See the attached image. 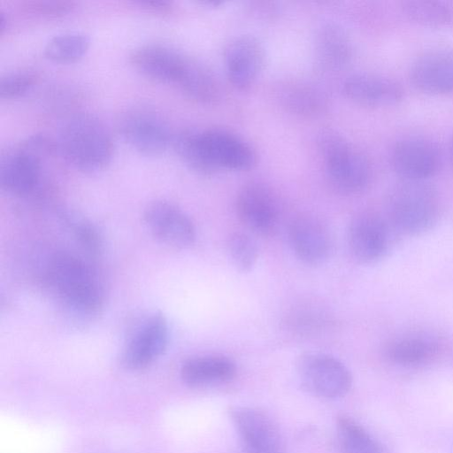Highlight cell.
I'll return each instance as SVG.
<instances>
[{"label": "cell", "instance_id": "12", "mask_svg": "<svg viewBox=\"0 0 453 453\" xmlns=\"http://www.w3.org/2000/svg\"><path fill=\"white\" fill-rule=\"evenodd\" d=\"M229 417L241 439L243 453H285L279 427L264 411L233 406Z\"/></svg>", "mask_w": 453, "mask_h": 453}, {"label": "cell", "instance_id": "31", "mask_svg": "<svg viewBox=\"0 0 453 453\" xmlns=\"http://www.w3.org/2000/svg\"><path fill=\"white\" fill-rule=\"evenodd\" d=\"M75 6V3L66 0H32L21 3L22 10L30 15L55 19L66 15Z\"/></svg>", "mask_w": 453, "mask_h": 453}, {"label": "cell", "instance_id": "10", "mask_svg": "<svg viewBox=\"0 0 453 453\" xmlns=\"http://www.w3.org/2000/svg\"><path fill=\"white\" fill-rule=\"evenodd\" d=\"M391 227L388 219L375 211H365L356 214L349 221L347 232L352 257L363 264L380 260L391 244Z\"/></svg>", "mask_w": 453, "mask_h": 453}, {"label": "cell", "instance_id": "35", "mask_svg": "<svg viewBox=\"0 0 453 453\" xmlns=\"http://www.w3.org/2000/svg\"><path fill=\"white\" fill-rule=\"evenodd\" d=\"M449 154H450V157H451V160L453 163V136H452L450 143H449Z\"/></svg>", "mask_w": 453, "mask_h": 453}, {"label": "cell", "instance_id": "15", "mask_svg": "<svg viewBox=\"0 0 453 453\" xmlns=\"http://www.w3.org/2000/svg\"><path fill=\"white\" fill-rule=\"evenodd\" d=\"M290 248L302 263L324 264L332 251V236L327 226L318 217L303 213L293 218L288 225Z\"/></svg>", "mask_w": 453, "mask_h": 453}, {"label": "cell", "instance_id": "13", "mask_svg": "<svg viewBox=\"0 0 453 453\" xmlns=\"http://www.w3.org/2000/svg\"><path fill=\"white\" fill-rule=\"evenodd\" d=\"M394 171L406 180H426L440 169L441 153L427 137L407 136L398 140L390 152Z\"/></svg>", "mask_w": 453, "mask_h": 453}, {"label": "cell", "instance_id": "30", "mask_svg": "<svg viewBox=\"0 0 453 453\" xmlns=\"http://www.w3.org/2000/svg\"><path fill=\"white\" fill-rule=\"evenodd\" d=\"M326 313L316 305H298L288 314V323L292 330L299 333H310L325 325Z\"/></svg>", "mask_w": 453, "mask_h": 453}, {"label": "cell", "instance_id": "2", "mask_svg": "<svg viewBox=\"0 0 453 453\" xmlns=\"http://www.w3.org/2000/svg\"><path fill=\"white\" fill-rule=\"evenodd\" d=\"M57 156L60 154L56 140L43 134L27 137L2 157V188L18 197L39 192L46 182L47 166Z\"/></svg>", "mask_w": 453, "mask_h": 453}, {"label": "cell", "instance_id": "4", "mask_svg": "<svg viewBox=\"0 0 453 453\" xmlns=\"http://www.w3.org/2000/svg\"><path fill=\"white\" fill-rule=\"evenodd\" d=\"M439 214L437 191L426 180H402L389 192L387 219L402 234L418 235L430 230Z\"/></svg>", "mask_w": 453, "mask_h": 453}, {"label": "cell", "instance_id": "33", "mask_svg": "<svg viewBox=\"0 0 453 453\" xmlns=\"http://www.w3.org/2000/svg\"><path fill=\"white\" fill-rule=\"evenodd\" d=\"M143 10L157 15H169L174 10L173 3L166 0H139L134 2Z\"/></svg>", "mask_w": 453, "mask_h": 453}, {"label": "cell", "instance_id": "25", "mask_svg": "<svg viewBox=\"0 0 453 453\" xmlns=\"http://www.w3.org/2000/svg\"><path fill=\"white\" fill-rule=\"evenodd\" d=\"M336 436L342 453H384L380 442L349 417L337 418Z\"/></svg>", "mask_w": 453, "mask_h": 453}, {"label": "cell", "instance_id": "29", "mask_svg": "<svg viewBox=\"0 0 453 453\" xmlns=\"http://www.w3.org/2000/svg\"><path fill=\"white\" fill-rule=\"evenodd\" d=\"M37 75L30 70H17L4 74L0 79V96L17 98L28 92L36 83Z\"/></svg>", "mask_w": 453, "mask_h": 453}, {"label": "cell", "instance_id": "6", "mask_svg": "<svg viewBox=\"0 0 453 453\" xmlns=\"http://www.w3.org/2000/svg\"><path fill=\"white\" fill-rule=\"evenodd\" d=\"M194 140L203 174H212L222 168L246 171L256 164L257 155L253 148L228 130L194 129Z\"/></svg>", "mask_w": 453, "mask_h": 453}, {"label": "cell", "instance_id": "11", "mask_svg": "<svg viewBox=\"0 0 453 453\" xmlns=\"http://www.w3.org/2000/svg\"><path fill=\"white\" fill-rule=\"evenodd\" d=\"M143 221L160 242L173 249H187L196 237V226L188 215L175 203L164 199L150 202L143 210Z\"/></svg>", "mask_w": 453, "mask_h": 453}, {"label": "cell", "instance_id": "16", "mask_svg": "<svg viewBox=\"0 0 453 453\" xmlns=\"http://www.w3.org/2000/svg\"><path fill=\"white\" fill-rule=\"evenodd\" d=\"M128 58L130 65L142 75L176 86L189 61L183 53L161 43L139 45L132 50Z\"/></svg>", "mask_w": 453, "mask_h": 453}, {"label": "cell", "instance_id": "20", "mask_svg": "<svg viewBox=\"0 0 453 453\" xmlns=\"http://www.w3.org/2000/svg\"><path fill=\"white\" fill-rule=\"evenodd\" d=\"M315 58L325 71L344 68L352 57V42L346 30L335 23L322 25L314 41Z\"/></svg>", "mask_w": 453, "mask_h": 453}, {"label": "cell", "instance_id": "23", "mask_svg": "<svg viewBox=\"0 0 453 453\" xmlns=\"http://www.w3.org/2000/svg\"><path fill=\"white\" fill-rule=\"evenodd\" d=\"M278 94L281 105L292 113L313 115L326 106V95L308 82L294 81L284 83Z\"/></svg>", "mask_w": 453, "mask_h": 453}, {"label": "cell", "instance_id": "27", "mask_svg": "<svg viewBox=\"0 0 453 453\" xmlns=\"http://www.w3.org/2000/svg\"><path fill=\"white\" fill-rule=\"evenodd\" d=\"M405 16L415 23L441 27L452 19V11L444 3L435 0H406L401 4Z\"/></svg>", "mask_w": 453, "mask_h": 453}, {"label": "cell", "instance_id": "7", "mask_svg": "<svg viewBox=\"0 0 453 453\" xmlns=\"http://www.w3.org/2000/svg\"><path fill=\"white\" fill-rule=\"evenodd\" d=\"M116 126L122 139L141 154L159 155L173 142L165 119L149 107L126 109L117 118Z\"/></svg>", "mask_w": 453, "mask_h": 453}, {"label": "cell", "instance_id": "14", "mask_svg": "<svg viewBox=\"0 0 453 453\" xmlns=\"http://www.w3.org/2000/svg\"><path fill=\"white\" fill-rule=\"evenodd\" d=\"M235 209L240 221L254 234L269 236L276 231L280 207L268 186L260 182L243 185L237 194Z\"/></svg>", "mask_w": 453, "mask_h": 453}, {"label": "cell", "instance_id": "3", "mask_svg": "<svg viewBox=\"0 0 453 453\" xmlns=\"http://www.w3.org/2000/svg\"><path fill=\"white\" fill-rule=\"evenodd\" d=\"M48 284L60 302L81 315H95L103 308L104 292L89 264L69 253H57L45 272Z\"/></svg>", "mask_w": 453, "mask_h": 453}, {"label": "cell", "instance_id": "32", "mask_svg": "<svg viewBox=\"0 0 453 453\" xmlns=\"http://www.w3.org/2000/svg\"><path fill=\"white\" fill-rule=\"evenodd\" d=\"M74 236L81 245L90 254L97 255L103 246L102 238L97 229L89 222L75 219L72 224Z\"/></svg>", "mask_w": 453, "mask_h": 453}, {"label": "cell", "instance_id": "21", "mask_svg": "<svg viewBox=\"0 0 453 453\" xmlns=\"http://www.w3.org/2000/svg\"><path fill=\"white\" fill-rule=\"evenodd\" d=\"M235 363L222 355H205L186 360L180 367L181 380L188 386L199 388L221 384L236 375Z\"/></svg>", "mask_w": 453, "mask_h": 453}, {"label": "cell", "instance_id": "22", "mask_svg": "<svg viewBox=\"0 0 453 453\" xmlns=\"http://www.w3.org/2000/svg\"><path fill=\"white\" fill-rule=\"evenodd\" d=\"M439 349L440 343L434 336L426 333H411L389 340L384 353L392 363L414 366L429 361Z\"/></svg>", "mask_w": 453, "mask_h": 453}, {"label": "cell", "instance_id": "18", "mask_svg": "<svg viewBox=\"0 0 453 453\" xmlns=\"http://www.w3.org/2000/svg\"><path fill=\"white\" fill-rule=\"evenodd\" d=\"M409 77L424 93L453 92V50L440 49L422 53L412 62Z\"/></svg>", "mask_w": 453, "mask_h": 453}, {"label": "cell", "instance_id": "34", "mask_svg": "<svg viewBox=\"0 0 453 453\" xmlns=\"http://www.w3.org/2000/svg\"><path fill=\"white\" fill-rule=\"evenodd\" d=\"M8 26V18L6 14L1 10L0 11V34L3 35Z\"/></svg>", "mask_w": 453, "mask_h": 453}, {"label": "cell", "instance_id": "28", "mask_svg": "<svg viewBox=\"0 0 453 453\" xmlns=\"http://www.w3.org/2000/svg\"><path fill=\"white\" fill-rule=\"evenodd\" d=\"M226 250L233 265L242 273L253 269L259 257L256 240L248 233L237 231L230 234Z\"/></svg>", "mask_w": 453, "mask_h": 453}, {"label": "cell", "instance_id": "1", "mask_svg": "<svg viewBox=\"0 0 453 453\" xmlns=\"http://www.w3.org/2000/svg\"><path fill=\"white\" fill-rule=\"evenodd\" d=\"M61 157L85 173L104 170L114 155V141L110 129L97 116L78 112L69 117L56 140Z\"/></svg>", "mask_w": 453, "mask_h": 453}, {"label": "cell", "instance_id": "24", "mask_svg": "<svg viewBox=\"0 0 453 453\" xmlns=\"http://www.w3.org/2000/svg\"><path fill=\"white\" fill-rule=\"evenodd\" d=\"M177 86L188 97L202 104L216 102L221 93L215 74L207 66L192 58Z\"/></svg>", "mask_w": 453, "mask_h": 453}, {"label": "cell", "instance_id": "9", "mask_svg": "<svg viewBox=\"0 0 453 453\" xmlns=\"http://www.w3.org/2000/svg\"><path fill=\"white\" fill-rule=\"evenodd\" d=\"M168 342L166 319L157 312L146 315L129 332L121 352V364L128 370L144 369L165 352Z\"/></svg>", "mask_w": 453, "mask_h": 453}, {"label": "cell", "instance_id": "5", "mask_svg": "<svg viewBox=\"0 0 453 453\" xmlns=\"http://www.w3.org/2000/svg\"><path fill=\"white\" fill-rule=\"evenodd\" d=\"M326 176L337 190L345 194L363 191L372 177L368 158L334 131L322 132L319 138Z\"/></svg>", "mask_w": 453, "mask_h": 453}, {"label": "cell", "instance_id": "8", "mask_svg": "<svg viewBox=\"0 0 453 453\" xmlns=\"http://www.w3.org/2000/svg\"><path fill=\"white\" fill-rule=\"evenodd\" d=\"M296 372L307 391L326 399L345 395L352 385V376L346 365L325 353L301 355L296 362Z\"/></svg>", "mask_w": 453, "mask_h": 453}, {"label": "cell", "instance_id": "26", "mask_svg": "<svg viewBox=\"0 0 453 453\" xmlns=\"http://www.w3.org/2000/svg\"><path fill=\"white\" fill-rule=\"evenodd\" d=\"M90 39L82 32H65L50 38L44 45L46 58L55 63H73L88 51Z\"/></svg>", "mask_w": 453, "mask_h": 453}, {"label": "cell", "instance_id": "17", "mask_svg": "<svg viewBox=\"0 0 453 453\" xmlns=\"http://www.w3.org/2000/svg\"><path fill=\"white\" fill-rule=\"evenodd\" d=\"M224 62L229 81L245 89L255 82L264 67V47L251 35L235 37L225 49Z\"/></svg>", "mask_w": 453, "mask_h": 453}, {"label": "cell", "instance_id": "19", "mask_svg": "<svg viewBox=\"0 0 453 453\" xmlns=\"http://www.w3.org/2000/svg\"><path fill=\"white\" fill-rule=\"evenodd\" d=\"M342 88L350 101L364 106H391L402 101L404 95V90L397 81L371 73L349 75Z\"/></svg>", "mask_w": 453, "mask_h": 453}]
</instances>
